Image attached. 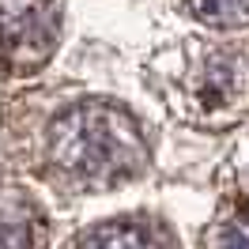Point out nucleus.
I'll return each instance as SVG.
<instances>
[{
	"mask_svg": "<svg viewBox=\"0 0 249 249\" xmlns=\"http://www.w3.org/2000/svg\"><path fill=\"white\" fill-rule=\"evenodd\" d=\"M151 143L140 121L109 98H83L61 109L46 132V178L64 193H106L140 178Z\"/></svg>",
	"mask_w": 249,
	"mask_h": 249,
	"instance_id": "f257e3e1",
	"label": "nucleus"
},
{
	"mask_svg": "<svg viewBox=\"0 0 249 249\" xmlns=\"http://www.w3.org/2000/svg\"><path fill=\"white\" fill-rule=\"evenodd\" d=\"M61 42L53 0H0V76L16 79L46 68Z\"/></svg>",
	"mask_w": 249,
	"mask_h": 249,
	"instance_id": "f03ea898",
	"label": "nucleus"
},
{
	"mask_svg": "<svg viewBox=\"0 0 249 249\" xmlns=\"http://www.w3.org/2000/svg\"><path fill=\"white\" fill-rule=\"evenodd\" d=\"M72 249H178L170 227L151 215L102 219L72 238Z\"/></svg>",
	"mask_w": 249,
	"mask_h": 249,
	"instance_id": "7ed1b4c3",
	"label": "nucleus"
},
{
	"mask_svg": "<svg viewBox=\"0 0 249 249\" xmlns=\"http://www.w3.org/2000/svg\"><path fill=\"white\" fill-rule=\"evenodd\" d=\"M42 208L23 185H0V249H34Z\"/></svg>",
	"mask_w": 249,
	"mask_h": 249,
	"instance_id": "20e7f679",
	"label": "nucleus"
},
{
	"mask_svg": "<svg viewBox=\"0 0 249 249\" xmlns=\"http://www.w3.org/2000/svg\"><path fill=\"white\" fill-rule=\"evenodd\" d=\"M204 249H249V196L227 204L204 234Z\"/></svg>",
	"mask_w": 249,
	"mask_h": 249,
	"instance_id": "39448f33",
	"label": "nucleus"
},
{
	"mask_svg": "<svg viewBox=\"0 0 249 249\" xmlns=\"http://www.w3.org/2000/svg\"><path fill=\"white\" fill-rule=\"evenodd\" d=\"M189 12L215 31L249 27V0H189Z\"/></svg>",
	"mask_w": 249,
	"mask_h": 249,
	"instance_id": "423d86ee",
	"label": "nucleus"
}]
</instances>
